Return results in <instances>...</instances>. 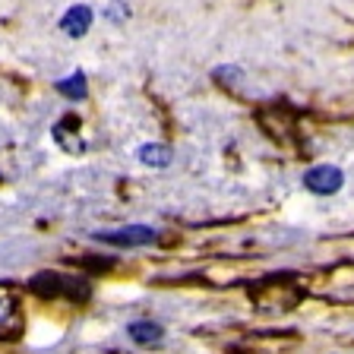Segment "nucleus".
<instances>
[{
  "label": "nucleus",
  "mask_w": 354,
  "mask_h": 354,
  "mask_svg": "<svg viewBox=\"0 0 354 354\" xmlns=\"http://www.w3.org/2000/svg\"><path fill=\"white\" fill-rule=\"evenodd\" d=\"M29 285L38 297H66V301H86L88 297L86 281L64 272H38Z\"/></svg>",
  "instance_id": "obj_1"
},
{
  "label": "nucleus",
  "mask_w": 354,
  "mask_h": 354,
  "mask_svg": "<svg viewBox=\"0 0 354 354\" xmlns=\"http://www.w3.org/2000/svg\"><path fill=\"white\" fill-rule=\"evenodd\" d=\"M345 184V174H342L335 165H317L304 174V187L317 196H329V193H339Z\"/></svg>",
  "instance_id": "obj_2"
},
{
  "label": "nucleus",
  "mask_w": 354,
  "mask_h": 354,
  "mask_svg": "<svg viewBox=\"0 0 354 354\" xmlns=\"http://www.w3.org/2000/svg\"><path fill=\"white\" fill-rule=\"evenodd\" d=\"M98 241L114 243V247H146V243L155 241V228L149 225H127V228L118 231H98Z\"/></svg>",
  "instance_id": "obj_3"
},
{
  "label": "nucleus",
  "mask_w": 354,
  "mask_h": 354,
  "mask_svg": "<svg viewBox=\"0 0 354 354\" xmlns=\"http://www.w3.org/2000/svg\"><path fill=\"white\" fill-rule=\"evenodd\" d=\"M127 335H130L136 345H158L165 329L158 323H152V319H136V323L127 326Z\"/></svg>",
  "instance_id": "obj_4"
},
{
  "label": "nucleus",
  "mask_w": 354,
  "mask_h": 354,
  "mask_svg": "<svg viewBox=\"0 0 354 354\" xmlns=\"http://www.w3.org/2000/svg\"><path fill=\"white\" fill-rule=\"evenodd\" d=\"M22 329V310L13 297H3L0 301V332H7V335H16Z\"/></svg>",
  "instance_id": "obj_5"
},
{
  "label": "nucleus",
  "mask_w": 354,
  "mask_h": 354,
  "mask_svg": "<svg viewBox=\"0 0 354 354\" xmlns=\"http://www.w3.org/2000/svg\"><path fill=\"white\" fill-rule=\"evenodd\" d=\"M64 32L66 35H73V38H80V35H86V29L92 26V10L88 7H73L70 13L64 16Z\"/></svg>",
  "instance_id": "obj_6"
},
{
  "label": "nucleus",
  "mask_w": 354,
  "mask_h": 354,
  "mask_svg": "<svg viewBox=\"0 0 354 354\" xmlns=\"http://www.w3.org/2000/svg\"><path fill=\"white\" fill-rule=\"evenodd\" d=\"M171 149L168 146H142L140 149V158H142V165H155V168H165V165H171Z\"/></svg>",
  "instance_id": "obj_7"
},
{
  "label": "nucleus",
  "mask_w": 354,
  "mask_h": 354,
  "mask_svg": "<svg viewBox=\"0 0 354 354\" xmlns=\"http://www.w3.org/2000/svg\"><path fill=\"white\" fill-rule=\"evenodd\" d=\"M57 92L60 95H66V98H86V76L73 73V76H66V80H60Z\"/></svg>",
  "instance_id": "obj_8"
}]
</instances>
